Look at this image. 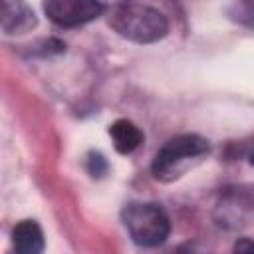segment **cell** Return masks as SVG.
<instances>
[{
	"label": "cell",
	"mask_w": 254,
	"mask_h": 254,
	"mask_svg": "<svg viewBox=\"0 0 254 254\" xmlns=\"http://www.w3.org/2000/svg\"><path fill=\"white\" fill-rule=\"evenodd\" d=\"M109 135L113 139V147L117 149V153L121 155H129L135 149H139V145L143 143V133L141 129L129 121V119H117L111 127H109Z\"/></svg>",
	"instance_id": "cell-7"
},
{
	"label": "cell",
	"mask_w": 254,
	"mask_h": 254,
	"mask_svg": "<svg viewBox=\"0 0 254 254\" xmlns=\"http://www.w3.org/2000/svg\"><path fill=\"white\" fill-rule=\"evenodd\" d=\"M0 22L6 34H26L36 26V14L24 0H2Z\"/></svg>",
	"instance_id": "cell-5"
},
{
	"label": "cell",
	"mask_w": 254,
	"mask_h": 254,
	"mask_svg": "<svg viewBox=\"0 0 254 254\" xmlns=\"http://www.w3.org/2000/svg\"><path fill=\"white\" fill-rule=\"evenodd\" d=\"M208 141L194 133H185L169 139L155 155L151 171L157 181L171 183L179 179L192 163H198L200 157L208 153Z\"/></svg>",
	"instance_id": "cell-2"
},
{
	"label": "cell",
	"mask_w": 254,
	"mask_h": 254,
	"mask_svg": "<svg viewBox=\"0 0 254 254\" xmlns=\"http://www.w3.org/2000/svg\"><path fill=\"white\" fill-rule=\"evenodd\" d=\"M44 10L58 26L75 28L101 16L105 6L99 0H46Z\"/></svg>",
	"instance_id": "cell-4"
},
{
	"label": "cell",
	"mask_w": 254,
	"mask_h": 254,
	"mask_svg": "<svg viewBox=\"0 0 254 254\" xmlns=\"http://www.w3.org/2000/svg\"><path fill=\"white\" fill-rule=\"evenodd\" d=\"M252 208H254V192L238 189V192L226 194V198L218 206V210H222L220 220H224V224H238L242 222L244 214L250 212Z\"/></svg>",
	"instance_id": "cell-8"
},
{
	"label": "cell",
	"mask_w": 254,
	"mask_h": 254,
	"mask_svg": "<svg viewBox=\"0 0 254 254\" xmlns=\"http://www.w3.org/2000/svg\"><path fill=\"white\" fill-rule=\"evenodd\" d=\"M12 244L18 254H40L44 250V232L36 220H20L12 230Z\"/></svg>",
	"instance_id": "cell-6"
},
{
	"label": "cell",
	"mask_w": 254,
	"mask_h": 254,
	"mask_svg": "<svg viewBox=\"0 0 254 254\" xmlns=\"http://www.w3.org/2000/svg\"><path fill=\"white\" fill-rule=\"evenodd\" d=\"M107 22L121 38L135 44L159 42L169 32V22L159 10L131 2L113 6L109 10Z\"/></svg>",
	"instance_id": "cell-1"
},
{
	"label": "cell",
	"mask_w": 254,
	"mask_h": 254,
	"mask_svg": "<svg viewBox=\"0 0 254 254\" xmlns=\"http://www.w3.org/2000/svg\"><path fill=\"white\" fill-rule=\"evenodd\" d=\"M252 165H254V153H252Z\"/></svg>",
	"instance_id": "cell-11"
},
{
	"label": "cell",
	"mask_w": 254,
	"mask_h": 254,
	"mask_svg": "<svg viewBox=\"0 0 254 254\" xmlns=\"http://www.w3.org/2000/svg\"><path fill=\"white\" fill-rule=\"evenodd\" d=\"M131 240L139 246H159L171 232L169 216L153 202H129L121 212Z\"/></svg>",
	"instance_id": "cell-3"
},
{
	"label": "cell",
	"mask_w": 254,
	"mask_h": 254,
	"mask_svg": "<svg viewBox=\"0 0 254 254\" xmlns=\"http://www.w3.org/2000/svg\"><path fill=\"white\" fill-rule=\"evenodd\" d=\"M242 2H244L246 18L250 20V24H254V0H242Z\"/></svg>",
	"instance_id": "cell-10"
},
{
	"label": "cell",
	"mask_w": 254,
	"mask_h": 254,
	"mask_svg": "<svg viewBox=\"0 0 254 254\" xmlns=\"http://www.w3.org/2000/svg\"><path fill=\"white\" fill-rule=\"evenodd\" d=\"M87 163H89V173H91L93 177L103 175V173H105V169H107V163H105V159H103L101 155H91Z\"/></svg>",
	"instance_id": "cell-9"
}]
</instances>
